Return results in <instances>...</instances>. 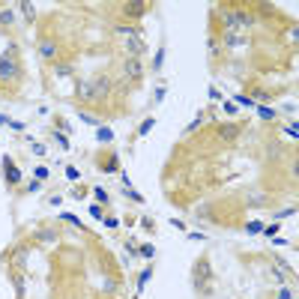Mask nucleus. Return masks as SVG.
<instances>
[{"mask_svg": "<svg viewBox=\"0 0 299 299\" xmlns=\"http://www.w3.org/2000/svg\"><path fill=\"white\" fill-rule=\"evenodd\" d=\"M21 78H24L21 60H18V54H15V45H9V48L0 54V84L15 87V84H21Z\"/></svg>", "mask_w": 299, "mask_h": 299, "instance_id": "f257e3e1", "label": "nucleus"}, {"mask_svg": "<svg viewBox=\"0 0 299 299\" xmlns=\"http://www.w3.org/2000/svg\"><path fill=\"white\" fill-rule=\"evenodd\" d=\"M213 266H210V260L207 257H197V263L191 266V284H194V290L197 293H204V296H210L213 293Z\"/></svg>", "mask_w": 299, "mask_h": 299, "instance_id": "f03ea898", "label": "nucleus"}, {"mask_svg": "<svg viewBox=\"0 0 299 299\" xmlns=\"http://www.w3.org/2000/svg\"><path fill=\"white\" fill-rule=\"evenodd\" d=\"M251 12H245L242 6H222V24H225V30H242V33H248V27H251Z\"/></svg>", "mask_w": 299, "mask_h": 299, "instance_id": "7ed1b4c3", "label": "nucleus"}, {"mask_svg": "<svg viewBox=\"0 0 299 299\" xmlns=\"http://www.w3.org/2000/svg\"><path fill=\"white\" fill-rule=\"evenodd\" d=\"M117 9H120V15H123L126 21H141L153 6H150V3H141V0H123Z\"/></svg>", "mask_w": 299, "mask_h": 299, "instance_id": "20e7f679", "label": "nucleus"}, {"mask_svg": "<svg viewBox=\"0 0 299 299\" xmlns=\"http://www.w3.org/2000/svg\"><path fill=\"white\" fill-rule=\"evenodd\" d=\"M120 48H123V54L126 57H144L147 54V42H144V33L141 36H126V39H120Z\"/></svg>", "mask_w": 299, "mask_h": 299, "instance_id": "39448f33", "label": "nucleus"}, {"mask_svg": "<svg viewBox=\"0 0 299 299\" xmlns=\"http://www.w3.org/2000/svg\"><path fill=\"white\" fill-rule=\"evenodd\" d=\"M123 78H126L129 84H138V81L144 78V60H138V57L123 60Z\"/></svg>", "mask_w": 299, "mask_h": 299, "instance_id": "423d86ee", "label": "nucleus"}, {"mask_svg": "<svg viewBox=\"0 0 299 299\" xmlns=\"http://www.w3.org/2000/svg\"><path fill=\"white\" fill-rule=\"evenodd\" d=\"M90 84H93L96 102H105V99L111 96V90H114V81H111L108 75H96V78H90Z\"/></svg>", "mask_w": 299, "mask_h": 299, "instance_id": "0eeeda50", "label": "nucleus"}, {"mask_svg": "<svg viewBox=\"0 0 299 299\" xmlns=\"http://www.w3.org/2000/svg\"><path fill=\"white\" fill-rule=\"evenodd\" d=\"M39 57L42 60H48V63H57L60 60V45L54 42V39H39Z\"/></svg>", "mask_w": 299, "mask_h": 299, "instance_id": "6e6552de", "label": "nucleus"}, {"mask_svg": "<svg viewBox=\"0 0 299 299\" xmlns=\"http://www.w3.org/2000/svg\"><path fill=\"white\" fill-rule=\"evenodd\" d=\"M216 135H219V141L234 144V141L239 138V126H234V123H225V126H219V129H216Z\"/></svg>", "mask_w": 299, "mask_h": 299, "instance_id": "1a4fd4ad", "label": "nucleus"}, {"mask_svg": "<svg viewBox=\"0 0 299 299\" xmlns=\"http://www.w3.org/2000/svg\"><path fill=\"white\" fill-rule=\"evenodd\" d=\"M222 42H225L228 48H239V45H245L248 39H245L242 30H225V33H222Z\"/></svg>", "mask_w": 299, "mask_h": 299, "instance_id": "9d476101", "label": "nucleus"}, {"mask_svg": "<svg viewBox=\"0 0 299 299\" xmlns=\"http://www.w3.org/2000/svg\"><path fill=\"white\" fill-rule=\"evenodd\" d=\"M75 96H78L81 102H87V105L96 102V93H93V84H90V81H81V84L75 87Z\"/></svg>", "mask_w": 299, "mask_h": 299, "instance_id": "9b49d317", "label": "nucleus"}, {"mask_svg": "<svg viewBox=\"0 0 299 299\" xmlns=\"http://www.w3.org/2000/svg\"><path fill=\"white\" fill-rule=\"evenodd\" d=\"M3 168H6V182H9V185H18V182H21V171L12 165L9 156H3Z\"/></svg>", "mask_w": 299, "mask_h": 299, "instance_id": "f8f14e48", "label": "nucleus"}, {"mask_svg": "<svg viewBox=\"0 0 299 299\" xmlns=\"http://www.w3.org/2000/svg\"><path fill=\"white\" fill-rule=\"evenodd\" d=\"M18 12L24 15V21H27V24H33V21H36V6H33L30 0H24V3H18Z\"/></svg>", "mask_w": 299, "mask_h": 299, "instance_id": "ddd939ff", "label": "nucleus"}, {"mask_svg": "<svg viewBox=\"0 0 299 299\" xmlns=\"http://www.w3.org/2000/svg\"><path fill=\"white\" fill-rule=\"evenodd\" d=\"M114 33H117L120 39H126V36H141V30H138L135 24H117V27H114Z\"/></svg>", "mask_w": 299, "mask_h": 299, "instance_id": "4468645a", "label": "nucleus"}, {"mask_svg": "<svg viewBox=\"0 0 299 299\" xmlns=\"http://www.w3.org/2000/svg\"><path fill=\"white\" fill-rule=\"evenodd\" d=\"M15 18H18V15H15V9H0V24H3V27H12V24H15Z\"/></svg>", "mask_w": 299, "mask_h": 299, "instance_id": "2eb2a0df", "label": "nucleus"}, {"mask_svg": "<svg viewBox=\"0 0 299 299\" xmlns=\"http://www.w3.org/2000/svg\"><path fill=\"white\" fill-rule=\"evenodd\" d=\"M27 263V248H15L12 254V266H24Z\"/></svg>", "mask_w": 299, "mask_h": 299, "instance_id": "dca6fc26", "label": "nucleus"}, {"mask_svg": "<svg viewBox=\"0 0 299 299\" xmlns=\"http://www.w3.org/2000/svg\"><path fill=\"white\" fill-rule=\"evenodd\" d=\"M248 207H266V194H248Z\"/></svg>", "mask_w": 299, "mask_h": 299, "instance_id": "f3484780", "label": "nucleus"}, {"mask_svg": "<svg viewBox=\"0 0 299 299\" xmlns=\"http://www.w3.org/2000/svg\"><path fill=\"white\" fill-rule=\"evenodd\" d=\"M36 239H39V242H54V239H57V231H51V228H48V231H39Z\"/></svg>", "mask_w": 299, "mask_h": 299, "instance_id": "a211bd4d", "label": "nucleus"}, {"mask_svg": "<svg viewBox=\"0 0 299 299\" xmlns=\"http://www.w3.org/2000/svg\"><path fill=\"white\" fill-rule=\"evenodd\" d=\"M96 138H99V141H102V144H108V141H111V138H114V132H111V129H108V126H99V135H96Z\"/></svg>", "mask_w": 299, "mask_h": 299, "instance_id": "6ab92c4d", "label": "nucleus"}, {"mask_svg": "<svg viewBox=\"0 0 299 299\" xmlns=\"http://www.w3.org/2000/svg\"><path fill=\"white\" fill-rule=\"evenodd\" d=\"M257 114H260V120H275V111L272 108H263V105H257Z\"/></svg>", "mask_w": 299, "mask_h": 299, "instance_id": "aec40b11", "label": "nucleus"}, {"mask_svg": "<svg viewBox=\"0 0 299 299\" xmlns=\"http://www.w3.org/2000/svg\"><path fill=\"white\" fill-rule=\"evenodd\" d=\"M138 254H141V257H147V260H150V257H153V254H156V248H153V245H150V242H147V245H141V248H138Z\"/></svg>", "mask_w": 299, "mask_h": 299, "instance_id": "412c9836", "label": "nucleus"}, {"mask_svg": "<svg viewBox=\"0 0 299 299\" xmlns=\"http://www.w3.org/2000/svg\"><path fill=\"white\" fill-rule=\"evenodd\" d=\"M150 275H153V269H150V266H147V269H144V272H141V278H138V287H141V290H144V287H147V281H150Z\"/></svg>", "mask_w": 299, "mask_h": 299, "instance_id": "4be33fe9", "label": "nucleus"}, {"mask_svg": "<svg viewBox=\"0 0 299 299\" xmlns=\"http://www.w3.org/2000/svg\"><path fill=\"white\" fill-rule=\"evenodd\" d=\"M234 105H248V108H254V99H251V96H237Z\"/></svg>", "mask_w": 299, "mask_h": 299, "instance_id": "5701e85b", "label": "nucleus"}, {"mask_svg": "<svg viewBox=\"0 0 299 299\" xmlns=\"http://www.w3.org/2000/svg\"><path fill=\"white\" fill-rule=\"evenodd\" d=\"M245 231H248V234H263V222H251Z\"/></svg>", "mask_w": 299, "mask_h": 299, "instance_id": "b1692460", "label": "nucleus"}, {"mask_svg": "<svg viewBox=\"0 0 299 299\" xmlns=\"http://www.w3.org/2000/svg\"><path fill=\"white\" fill-rule=\"evenodd\" d=\"M54 72H57V75H72V66H63V63H54Z\"/></svg>", "mask_w": 299, "mask_h": 299, "instance_id": "393cba45", "label": "nucleus"}, {"mask_svg": "<svg viewBox=\"0 0 299 299\" xmlns=\"http://www.w3.org/2000/svg\"><path fill=\"white\" fill-rule=\"evenodd\" d=\"M78 117L84 120V123H90V126H99V120L93 117V114H84V111H78Z\"/></svg>", "mask_w": 299, "mask_h": 299, "instance_id": "a878e982", "label": "nucleus"}, {"mask_svg": "<svg viewBox=\"0 0 299 299\" xmlns=\"http://www.w3.org/2000/svg\"><path fill=\"white\" fill-rule=\"evenodd\" d=\"M278 234V225H263V237H275Z\"/></svg>", "mask_w": 299, "mask_h": 299, "instance_id": "bb28decb", "label": "nucleus"}, {"mask_svg": "<svg viewBox=\"0 0 299 299\" xmlns=\"http://www.w3.org/2000/svg\"><path fill=\"white\" fill-rule=\"evenodd\" d=\"M153 123H156V120L150 117V120H144V123H141V129H138V132H141V135H147V132H150V129H153Z\"/></svg>", "mask_w": 299, "mask_h": 299, "instance_id": "cd10ccee", "label": "nucleus"}, {"mask_svg": "<svg viewBox=\"0 0 299 299\" xmlns=\"http://www.w3.org/2000/svg\"><path fill=\"white\" fill-rule=\"evenodd\" d=\"M162 60H165V48H159V54L153 60V69H162Z\"/></svg>", "mask_w": 299, "mask_h": 299, "instance_id": "c85d7f7f", "label": "nucleus"}, {"mask_svg": "<svg viewBox=\"0 0 299 299\" xmlns=\"http://www.w3.org/2000/svg\"><path fill=\"white\" fill-rule=\"evenodd\" d=\"M93 194H96V201H102V204L108 201V191H105V188H93Z\"/></svg>", "mask_w": 299, "mask_h": 299, "instance_id": "c756f323", "label": "nucleus"}, {"mask_svg": "<svg viewBox=\"0 0 299 299\" xmlns=\"http://www.w3.org/2000/svg\"><path fill=\"white\" fill-rule=\"evenodd\" d=\"M66 179H72V182H78V171H75V168H72V165H69V168H66Z\"/></svg>", "mask_w": 299, "mask_h": 299, "instance_id": "7c9ffc66", "label": "nucleus"}, {"mask_svg": "<svg viewBox=\"0 0 299 299\" xmlns=\"http://www.w3.org/2000/svg\"><path fill=\"white\" fill-rule=\"evenodd\" d=\"M90 216H93V219H102V207H99V204H93V207H90Z\"/></svg>", "mask_w": 299, "mask_h": 299, "instance_id": "2f4dec72", "label": "nucleus"}, {"mask_svg": "<svg viewBox=\"0 0 299 299\" xmlns=\"http://www.w3.org/2000/svg\"><path fill=\"white\" fill-rule=\"evenodd\" d=\"M63 222H72V228H78V225H81V222H78L72 213H63Z\"/></svg>", "mask_w": 299, "mask_h": 299, "instance_id": "473e14b6", "label": "nucleus"}, {"mask_svg": "<svg viewBox=\"0 0 299 299\" xmlns=\"http://www.w3.org/2000/svg\"><path fill=\"white\" fill-rule=\"evenodd\" d=\"M296 213V207H287V210H278V219H284V216H293Z\"/></svg>", "mask_w": 299, "mask_h": 299, "instance_id": "72a5a7b5", "label": "nucleus"}, {"mask_svg": "<svg viewBox=\"0 0 299 299\" xmlns=\"http://www.w3.org/2000/svg\"><path fill=\"white\" fill-rule=\"evenodd\" d=\"M36 179H48V168H36Z\"/></svg>", "mask_w": 299, "mask_h": 299, "instance_id": "f704fd0d", "label": "nucleus"}, {"mask_svg": "<svg viewBox=\"0 0 299 299\" xmlns=\"http://www.w3.org/2000/svg\"><path fill=\"white\" fill-rule=\"evenodd\" d=\"M278 299H293V293H290L287 287H281V290H278Z\"/></svg>", "mask_w": 299, "mask_h": 299, "instance_id": "c9c22d12", "label": "nucleus"}, {"mask_svg": "<svg viewBox=\"0 0 299 299\" xmlns=\"http://www.w3.org/2000/svg\"><path fill=\"white\" fill-rule=\"evenodd\" d=\"M3 123H12V120L6 117V114H0V126H3Z\"/></svg>", "mask_w": 299, "mask_h": 299, "instance_id": "e433bc0d", "label": "nucleus"}]
</instances>
